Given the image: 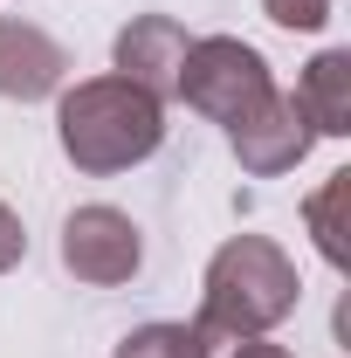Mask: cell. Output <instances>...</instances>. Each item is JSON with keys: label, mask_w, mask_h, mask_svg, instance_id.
I'll return each instance as SVG.
<instances>
[{"label": "cell", "mask_w": 351, "mask_h": 358, "mask_svg": "<svg viewBox=\"0 0 351 358\" xmlns=\"http://www.w3.org/2000/svg\"><path fill=\"white\" fill-rule=\"evenodd\" d=\"M296 296H303L296 262L268 234H234V241H220L214 262H207V289H200L193 331L207 345H241V338L275 331L282 317L296 310Z\"/></svg>", "instance_id": "1"}, {"label": "cell", "mask_w": 351, "mask_h": 358, "mask_svg": "<svg viewBox=\"0 0 351 358\" xmlns=\"http://www.w3.org/2000/svg\"><path fill=\"white\" fill-rule=\"evenodd\" d=\"M55 138L76 173H124L166 145V103L124 76H89V83L62 90Z\"/></svg>", "instance_id": "2"}, {"label": "cell", "mask_w": 351, "mask_h": 358, "mask_svg": "<svg viewBox=\"0 0 351 358\" xmlns=\"http://www.w3.org/2000/svg\"><path fill=\"white\" fill-rule=\"evenodd\" d=\"M200 117H214V124H241L248 110H262L275 83H268V62L255 55L248 42H234V35H207V42H186V62H179V90Z\"/></svg>", "instance_id": "3"}, {"label": "cell", "mask_w": 351, "mask_h": 358, "mask_svg": "<svg viewBox=\"0 0 351 358\" xmlns=\"http://www.w3.org/2000/svg\"><path fill=\"white\" fill-rule=\"evenodd\" d=\"M138 262H145V241H138V221L117 214V207H76L69 227H62V268L76 282H96V289H117L131 282Z\"/></svg>", "instance_id": "4"}, {"label": "cell", "mask_w": 351, "mask_h": 358, "mask_svg": "<svg viewBox=\"0 0 351 358\" xmlns=\"http://www.w3.org/2000/svg\"><path fill=\"white\" fill-rule=\"evenodd\" d=\"M227 138H234V159H241V173L275 179V173H289V166H303V152L317 145V124L303 117L296 90H289V96L275 90L262 110H248V117H241Z\"/></svg>", "instance_id": "5"}, {"label": "cell", "mask_w": 351, "mask_h": 358, "mask_svg": "<svg viewBox=\"0 0 351 358\" xmlns=\"http://www.w3.org/2000/svg\"><path fill=\"white\" fill-rule=\"evenodd\" d=\"M62 76H69V48L48 28H35V21H7L0 14V96L42 103V96L62 90Z\"/></svg>", "instance_id": "6"}, {"label": "cell", "mask_w": 351, "mask_h": 358, "mask_svg": "<svg viewBox=\"0 0 351 358\" xmlns=\"http://www.w3.org/2000/svg\"><path fill=\"white\" fill-rule=\"evenodd\" d=\"M179 62H186V28L173 14H138L117 35V76L138 90H152L159 103L179 90Z\"/></svg>", "instance_id": "7"}, {"label": "cell", "mask_w": 351, "mask_h": 358, "mask_svg": "<svg viewBox=\"0 0 351 358\" xmlns=\"http://www.w3.org/2000/svg\"><path fill=\"white\" fill-rule=\"evenodd\" d=\"M296 103H303V117L317 124V138H345L351 131V55L345 48H324L303 69Z\"/></svg>", "instance_id": "8"}, {"label": "cell", "mask_w": 351, "mask_h": 358, "mask_svg": "<svg viewBox=\"0 0 351 358\" xmlns=\"http://www.w3.org/2000/svg\"><path fill=\"white\" fill-rule=\"evenodd\" d=\"M345 200H351V173H331L317 193L303 200V221L317 234V255L331 268H351V241H345Z\"/></svg>", "instance_id": "9"}, {"label": "cell", "mask_w": 351, "mask_h": 358, "mask_svg": "<svg viewBox=\"0 0 351 358\" xmlns=\"http://www.w3.org/2000/svg\"><path fill=\"white\" fill-rule=\"evenodd\" d=\"M110 358H214V345L193 324H138Z\"/></svg>", "instance_id": "10"}, {"label": "cell", "mask_w": 351, "mask_h": 358, "mask_svg": "<svg viewBox=\"0 0 351 358\" xmlns=\"http://www.w3.org/2000/svg\"><path fill=\"white\" fill-rule=\"evenodd\" d=\"M262 14L275 28H296V35H317L331 21V0H262Z\"/></svg>", "instance_id": "11"}, {"label": "cell", "mask_w": 351, "mask_h": 358, "mask_svg": "<svg viewBox=\"0 0 351 358\" xmlns=\"http://www.w3.org/2000/svg\"><path fill=\"white\" fill-rule=\"evenodd\" d=\"M21 255H28V227H21V214H14L7 200H0V275L21 262Z\"/></svg>", "instance_id": "12"}, {"label": "cell", "mask_w": 351, "mask_h": 358, "mask_svg": "<svg viewBox=\"0 0 351 358\" xmlns=\"http://www.w3.org/2000/svg\"><path fill=\"white\" fill-rule=\"evenodd\" d=\"M234 358H289V352H282V345H262V338H241Z\"/></svg>", "instance_id": "13"}]
</instances>
